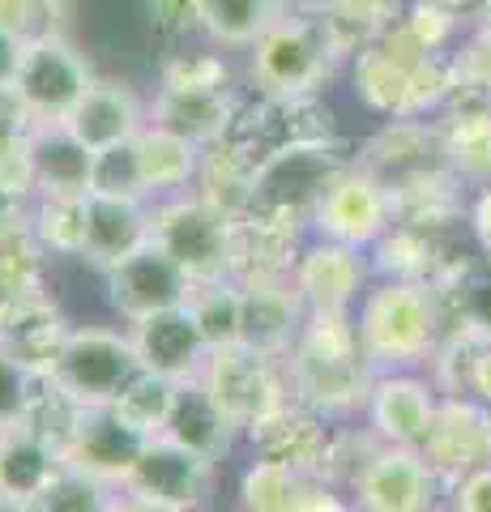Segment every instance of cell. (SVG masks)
<instances>
[{"mask_svg": "<svg viewBox=\"0 0 491 512\" xmlns=\"http://www.w3.org/2000/svg\"><path fill=\"white\" fill-rule=\"evenodd\" d=\"M355 99L380 120H432L457 90L453 52H427L393 18L380 35L351 56Z\"/></svg>", "mask_w": 491, "mask_h": 512, "instance_id": "6da1fadb", "label": "cell"}, {"mask_svg": "<svg viewBox=\"0 0 491 512\" xmlns=\"http://www.w3.org/2000/svg\"><path fill=\"white\" fill-rule=\"evenodd\" d=\"M287 389L295 402L325 414L329 423H342L368 406L376 372L359 350L355 312H308L304 329L282 359Z\"/></svg>", "mask_w": 491, "mask_h": 512, "instance_id": "7a4b0ae2", "label": "cell"}, {"mask_svg": "<svg viewBox=\"0 0 491 512\" xmlns=\"http://www.w3.org/2000/svg\"><path fill=\"white\" fill-rule=\"evenodd\" d=\"M359 350L376 376L385 372H419L432 363L440 338H445V316L432 282L406 278H372L355 308Z\"/></svg>", "mask_w": 491, "mask_h": 512, "instance_id": "3957f363", "label": "cell"}, {"mask_svg": "<svg viewBox=\"0 0 491 512\" xmlns=\"http://www.w3.org/2000/svg\"><path fill=\"white\" fill-rule=\"evenodd\" d=\"M342 56L316 9H287L265 35L248 47V86L261 99H312L321 94Z\"/></svg>", "mask_w": 491, "mask_h": 512, "instance_id": "277c9868", "label": "cell"}, {"mask_svg": "<svg viewBox=\"0 0 491 512\" xmlns=\"http://www.w3.org/2000/svg\"><path fill=\"white\" fill-rule=\"evenodd\" d=\"M141 372L129 329L112 325H73L60 342L52 363L43 367V380L65 397L69 406H112L120 389Z\"/></svg>", "mask_w": 491, "mask_h": 512, "instance_id": "5b68a950", "label": "cell"}, {"mask_svg": "<svg viewBox=\"0 0 491 512\" xmlns=\"http://www.w3.org/2000/svg\"><path fill=\"white\" fill-rule=\"evenodd\" d=\"M150 239L193 286L235 278V222L205 205L193 188L150 201Z\"/></svg>", "mask_w": 491, "mask_h": 512, "instance_id": "8992f818", "label": "cell"}, {"mask_svg": "<svg viewBox=\"0 0 491 512\" xmlns=\"http://www.w3.org/2000/svg\"><path fill=\"white\" fill-rule=\"evenodd\" d=\"M86 52H77L69 35H52L39 43H26L18 56V73H13L9 94L18 99L30 124H65L69 111L82 103V94L94 82Z\"/></svg>", "mask_w": 491, "mask_h": 512, "instance_id": "52a82bcc", "label": "cell"}, {"mask_svg": "<svg viewBox=\"0 0 491 512\" xmlns=\"http://www.w3.org/2000/svg\"><path fill=\"white\" fill-rule=\"evenodd\" d=\"M398 214H393V192L389 184L372 175L363 163H346L329 175V184L321 188V197L312 205L308 235L334 239V244L368 252L380 235H385Z\"/></svg>", "mask_w": 491, "mask_h": 512, "instance_id": "ba28073f", "label": "cell"}, {"mask_svg": "<svg viewBox=\"0 0 491 512\" xmlns=\"http://www.w3.org/2000/svg\"><path fill=\"white\" fill-rule=\"evenodd\" d=\"M197 389L210 397L214 410L223 414L240 436L291 397L282 363L265 359V355H257V350H248V346L210 350V359H205L201 376H197Z\"/></svg>", "mask_w": 491, "mask_h": 512, "instance_id": "9c48e42d", "label": "cell"}, {"mask_svg": "<svg viewBox=\"0 0 491 512\" xmlns=\"http://www.w3.org/2000/svg\"><path fill=\"white\" fill-rule=\"evenodd\" d=\"M218 487V461L193 453L167 436H150L141 444L133 470L124 474L120 491L150 500L171 512H205Z\"/></svg>", "mask_w": 491, "mask_h": 512, "instance_id": "30bf717a", "label": "cell"}, {"mask_svg": "<svg viewBox=\"0 0 491 512\" xmlns=\"http://www.w3.org/2000/svg\"><path fill=\"white\" fill-rule=\"evenodd\" d=\"M346 495H351L355 512H436L445 487L419 448L376 444Z\"/></svg>", "mask_w": 491, "mask_h": 512, "instance_id": "8fae6325", "label": "cell"}, {"mask_svg": "<svg viewBox=\"0 0 491 512\" xmlns=\"http://www.w3.org/2000/svg\"><path fill=\"white\" fill-rule=\"evenodd\" d=\"M419 453L445 491L470 470L491 466V406H483L470 393H445L436 402Z\"/></svg>", "mask_w": 491, "mask_h": 512, "instance_id": "7c38bea8", "label": "cell"}, {"mask_svg": "<svg viewBox=\"0 0 491 512\" xmlns=\"http://www.w3.org/2000/svg\"><path fill=\"white\" fill-rule=\"evenodd\" d=\"M141 444H146V436L133 431L112 406H82L73 410L65 436H60V466L120 487L124 474L133 470Z\"/></svg>", "mask_w": 491, "mask_h": 512, "instance_id": "4fadbf2b", "label": "cell"}, {"mask_svg": "<svg viewBox=\"0 0 491 512\" xmlns=\"http://www.w3.org/2000/svg\"><path fill=\"white\" fill-rule=\"evenodd\" d=\"M372 256L359 248L334 244V239L312 235L304 239L295 265H291V282L304 295L308 312H355L359 295L372 286Z\"/></svg>", "mask_w": 491, "mask_h": 512, "instance_id": "5bb4252c", "label": "cell"}, {"mask_svg": "<svg viewBox=\"0 0 491 512\" xmlns=\"http://www.w3.org/2000/svg\"><path fill=\"white\" fill-rule=\"evenodd\" d=\"M103 278H107V303H112V312L124 325H137V320H146L154 312L180 308L188 299V286H193L184 278V269L154 239L141 252H133L129 261L107 269Z\"/></svg>", "mask_w": 491, "mask_h": 512, "instance_id": "9a60e30c", "label": "cell"}, {"mask_svg": "<svg viewBox=\"0 0 491 512\" xmlns=\"http://www.w3.org/2000/svg\"><path fill=\"white\" fill-rule=\"evenodd\" d=\"M146 124H150V103L124 77H94L90 90L82 94V103L65 120V128L90 154L129 146Z\"/></svg>", "mask_w": 491, "mask_h": 512, "instance_id": "2e32d148", "label": "cell"}, {"mask_svg": "<svg viewBox=\"0 0 491 512\" xmlns=\"http://www.w3.org/2000/svg\"><path fill=\"white\" fill-rule=\"evenodd\" d=\"M244 291V346L265 359H287L308 320V303L295 291L291 274L235 278Z\"/></svg>", "mask_w": 491, "mask_h": 512, "instance_id": "e0dca14e", "label": "cell"}, {"mask_svg": "<svg viewBox=\"0 0 491 512\" xmlns=\"http://www.w3.org/2000/svg\"><path fill=\"white\" fill-rule=\"evenodd\" d=\"M355 163L380 175L389 188H398L406 180H419V175L445 171L449 158L436 120H385V128L359 146Z\"/></svg>", "mask_w": 491, "mask_h": 512, "instance_id": "ac0fdd59", "label": "cell"}, {"mask_svg": "<svg viewBox=\"0 0 491 512\" xmlns=\"http://www.w3.org/2000/svg\"><path fill=\"white\" fill-rule=\"evenodd\" d=\"M124 329H129V338H133L141 372H154V376L176 380V384H197L205 359H210V346H205L201 329L193 325L184 303L180 308H167V312H154Z\"/></svg>", "mask_w": 491, "mask_h": 512, "instance_id": "d6986e66", "label": "cell"}, {"mask_svg": "<svg viewBox=\"0 0 491 512\" xmlns=\"http://www.w3.org/2000/svg\"><path fill=\"white\" fill-rule=\"evenodd\" d=\"M440 402V389L432 384V376L419 372H385L372 380L368 393V427L376 431L380 444H406L419 448L427 427H432V414Z\"/></svg>", "mask_w": 491, "mask_h": 512, "instance_id": "ffe728a7", "label": "cell"}, {"mask_svg": "<svg viewBox=\"0 0 491 512\" xmlns=\"http://www.w3.org/2000/svg\"><path fill=\"white\" fill-rule=\"evenodd\" d=\"M248 94L240 86L223 90H197V86H158L150 99V124H163L197 146H214V141L231 137L235 116H240Z\"/></svg>", "mask_w": 491, "mask_h": 512, "instance_id": "44dd1931", "label": "cell"}, {"mask_svg": "<svg viewBox=\"0 0 491 512\" xmlns=\"http://www.w3.org/2000/svg\"><path fill=\"white\" fill-rule=\"evenodd\" d=\"M329 436H334V423L325 414L308 410L304 402L287 397L278 410H269L261 423H252L244 431V440L257 448V457H274V461H287V466L304 470L316 478L325 461V448H329Z\"/></svg>", "mask_w": 491, "mask_h": 512, "instance_id": "7402d4cb", "label": "cell"}, {"mask_svg": "<svg viewBox=\"0 0 491 512\" xmlns=\"http://www.w3.org/2000/svg\"><path fill=\"white\" fill-rule=\"evenodd\" d=\"M146 244H150V201L90 192L86 197V244H82L86 265L107 274V269L129 261V256L141 252Z\"/></svg>", "mask_w": 491, "mask_h": 512, "instance_id": "603a6c76", "label": "cell"}, {"mask_svg": "<svg viewBox=\"0 0 491 512\" xmlns=\"http://www.w3.org/2000/svg\"><path fill=\"white\" fill-rule=\"evenodd\" d=\"M372 274L376 278H406V282H445L462 256L445 248V231L410 227V222H393V227L368 248Z\"/></svg>", "mask_w": 491, "mask_h": 512, "instance_id": "cb8c5ba5", "label": "cell"}, {"mask_svg": "<svg viewBox=\"0 0 491 512\" xmlns=\"http://www.w3.org/2000/svg\"><path fill=\"white\" fill-rule=\"evenodd\" d=\"M436 124L440 137H445L449 167L470 188L491 184V99H483V94H453Z\"/></svg>", "mask_w": 491, "mask_h": 512, "instance_id": "d4e9b609", "label": "cell"}, {"mask_svg": "<svg viewBox=\"0 0 491 512\" xmlns=\"http://www.w3.org/2000/svg\"><path fill=\"white\" fill-rule=\"evenodd\" d=\"M201 146L188 141L180 133H171L163 124H146L133 137V158H137V175L141 188H146L150 201L176 197V192H188L201 171Z\"/></svg>", "mask_w": 491, "mask_h": 512, "instance_id": "484cf974", "label": "cell"}, {"mask_svg": "<svg viewBox=\"0 0 491 512\" xmlns=\"http://www.w3.org/2000/svg\"><path fill=\"white\" fill-rule=\"evenodd\" d=\"M69 329H73V320L56 308V299L47 291L26 295L0 320V346H5L13 359H22L30 372H43L60 350V342L69 338Z\"/></svg>", "mask_w": 491, "mask_h": 512, "instance_id": "4316f807", "label": "cell"}, {"mask_svg": "<svg viewBox=\"0 0 491 512\" xmlns=\"http://www.w3.org/2000/svg\"><path fill=\"white\" fill-rule=\"evenodd\" d=\"M193 192L214 205L223 218L240 222L244 214H252V192H257V163L235 146L231 137L214 141V146H205L201 154V171L193 180Z\"/></svg>", "mask_w": 491, "mask_h": 512, "instance_id": "83f0119b", "label": "cell"}, {"mask_svg": "<svg viewBox=\"0 0 491 512\" xmlns=\"http://www.w3.org/2000/svg\"><path fill=\"white\" fill-rule=\"evenodd\" d=\"M56 470H60V448L39 427L18 423L0 431V491L30 504L56 478Z\"/></svg>", "mask_w": 491, "mask_h": 512, "instance_id": "f1b7e54d", "label": "cell"}, {"mask_svg": "<svg viewBox=\"0 0 491 512\" xmlns=\"http://www.w3.org/2000/svg\"><path fill=\"white\" fill-rule=\"evenodd\" d=\"M291 0H201V39L223 52H248Z\"/></svg>", "mask_w": 491, "mask_h": 512, "instance_id": "f546056e", "label": "cell"}, {"mask_svg": "<svg viewBox=\"0 0 491 512\" xmlns=\"http://www.w3.org/2000/svg\"><path fill=\"white\" fill-rule=\"evenodd\" d=\"M163 436L184 444V448H193V453H201V457H210V461H223L235 448V440H244L240 431L214 410V402L197 389V384H184L180 389L176 410H171Z\"/></svg>", "mask_w": 491, "mask_h": 512, "instance_id": "4dcf8cb0", "label": "cell"}, {"mask_svg": "<svg viewBox=\"0 0 491 512\" xmlns=\"http://www.w3.org/2000/svg\"><path fill=\"white\" fill-rule=\"evenodd\" d=\"M90 163L94 154L65 124L35 128V197L43 192H90Z\"/></svg>", "mask_w": 491, "mask_h": 512, "instance_id": "1f68e13d", "label": "cell"}, {"mask_svg": "<svg viewBox=\"0 0 491 512\" xmlns=\"http://www.w3.org/2000/svg\"><path fill=\"white\" fill-rule=\"evenodd\" d=\"M184 308L193 316V325L201 329V338L210 350L244 346V291L235 278L188 286Z\"/></svg>", "mask_w": 491, "mask_h": 512, "instance_id": "d6a6232c", "label": "cell"}, {"mask_svg": "<svg viewBox=\"0 0 491 512\" xmlns=\"http://www.w3.org/2000/svg\"><path fill=\"white\" fill-rule=\"evenodd\" d=\"M86 197L90 192H43L30 197V231L47 256H82L86 244Z\"/></svg>", "mask_w": 491, "mask_h": 512, "instance_id": "836d02e7", "label": "cell"}, {"mask_svg": "<svg viewBox=\"0 0 491 512\" xmlns=\"http://www.w3.org/2000/svg\"><path fill=\"white\" fill-rule=\"evenodd\" d=\"M0 188L18 201L35 197V124L9 90H0Z\"/></svg>", "mask_w": 491, "mask_h": 512, "instance_id": "e575fe53", "label": "cell"}, {"mask_svg": "<svg viewBox=\"0 0 491 512\" xmlns=\"http://www.w3.org/2000/svg\"><path fill=\"white\" fill-rule=\"evenodd\" d=\"M180 389H184V384H176V380H163V376H154V372H137V376L120 389V397L112 402V410H116L133 431H141L146 440H150V436H163L171 410H176Z\"/></svg>", "mask_w": 491, "mask_h": 512, "instance_id": "d590c367", "label": "cell"}, {"mask_svg": "<svg viewBox=\"0 0 491 512\" xmlns=\"http://www.w3.org/2000/svg\"><path fill=\"white\" fill-rule=\"evenodd\" d=\"M0 274H5V282L13 286L18 299L47 291V252L35 239V231H30V214L0 227Z\"/></svg>", "mask_w": 491, "mask_h": 512, "instance_id": "8d00e7d4", "label": "cell"}, {"mask_svg": "<svg viewBox=\"0 0 491 512\" xmlns=\"http://www.w3.org/2000/svg\"><path fill=\"white\" fill-rule=\"evenodd\" d=\"M312 474L274 457H252L240 474V508L244 512H287Z\"/></svg>", "mask_w": 491, "mask_h": 512, "instance_id": "74e56055", "label": "cell"}, {"mask_svg": "<svg viewBox=\"0 0 491 512\" xmlns=\"http://www.w3.org/2000/svg\"><path fill=\"white\" fill-rule=\"evenodd\" d=\"M116 495H120V487L99 483V478H90L82 470L60 466L52 483L30 500V508L35 512H112Z\"/></svg>", "mask_w": 491, "mask_h": 512, "instance_id": "f35d334b", "label": "cell"}, {"mask_svg": "<svg viewBox=\"0 0 491 512\" xmlns=\"http://www.w3.org/2000/svg\"><path fill=\"white\" fill-rule=\"evenodd\" d=\"M73 0H0V35L13 43H39L69 35Z\"/></svg>", "mask_w": 491, "mask_h": 512, "instance_id": "ab89813d", "label": "cell"}, {"mask_svg": "<svg viewBox=\"0 0 491 512\" xmlns=\"http://www.w3.org/2000/svg\"><path fill=\"white\" fill-rule=\"evenodd\" d=\"M158 86H197V90H223L235 86L231 60L223 47H201V52H176L163 60V73H158Z\"/></svg>", "mask_w": 491, "mask_h": 512, "instance_id": "60d3db41", "label": "cell"}, {"mask_svg": "<svg viewBox=\"0 0 491 512\" xmlns=\"http://www.w3.org/2000/svg\"><path fill=\"white\" fill-rule=\"evenodd\" d=\"M35 393H39V372H30L22 359H13L0 346V431L26 423L30 406H35Z\"/></svg>", "mask_w": 491, "mask_h": 512, "instance_id": "b9f144b4", "label": "cell"}, {"mask_svg": "<svg viewBox=\"0 0 491 512\" xmlns=\"http://www.w3.org/2000/svg\"><path fill=\"white\" fill-rule=\"evenodd\" d=\"M90 192H103V197L150 201L146 188H141V175H137L133 141H129V146H116V150L94 154V163H90Z\"/></svg>", "mask_w": 491, "mask_h": 512, "instance_id": "7bdbcfd3", "label": "cell"}, {"mask_svg": "<svg viewBox=\"0 0 491 512\" xmlns=\"http://www.w3.org/2000/svg\"><path fill=\"white\" fill-rule=\"evenodd\" d=\"M146 5V22L154 35L167 43H184L201 35V0H141Z\"/></svg>", "mask_w": 491, "mask_h": 512, "instance_id": "ee69618b", "label": "cell"}, {"mask_svg": "<svg viewBox=\"0 0 491 512\" xmlns=\"http://www.w3.org/2000/svg\"><path fill=\"white\" fill-rule=\"evenodd\" d=\"M445 495H449V512H491V466H479L466 478H457Z\"/></svg>", "mask_w": 491, "mask_h": 512, "instance_id": "f6af8a7d", "label": "cell"}, {"mask_svg": "<svg viewBox=\"0 0 491 512\" xmlns=\"http://www.w3.org/2000/svg\"><path fill=\"white\" fill-rule=\"evenodd\" d=\"M287 512H355V504L342 487L325 483V478H308L304 491L295 495V504Z\"/></svg>", "mask_w": 491, "mask_h": 512, "instance_id": "bcb514c9", "label": "cell"}, {"mask_svg": "<svg viewBox=\"0 0 491 512\" xmlns=\"http://www.w3.org/2000/svg\"><path fill=\"white\" fill-rule=\"evenodd\" d=\"M466 227L474 235V244H479V252L491 256V184H483L470 197V205H466Z\"/></svg>", "mask_w": 491, "mask_h": 512, "instance_id": "7dc6e473", "label": "cell"}, {"mask_svg": "<svg viewBox=\"0 0 491 512\" xmlns=\"http://www.w3.org/2000/svg\"><path fill=\"white\" fill-rule=\"evenodd\" d=\"M466 393L479 397L483 406H491V338L474 346L470 367H466Z\"/></svg>", "mask_w": 491, "mask_h": 512, "instance_id": "c3c4849f", "label": "cell"}, {"mask_svg": "<svg viewBox=\"0 0 491 512\" xmlns=\"http://www.w3.org/2000/svg\"><path fill=\"white\" fill-rule=\"evenodd\" d=\"M18 56H22V43H13L0 35V90L13 86V73H18Z\"/></svg>", "mask_w": 491, "mask_h": 512, "instance_id": "681fc988", "label": "cell"}, {"mask_svg": "<svg viewBox=\"0 0 491 512\" xmlns=\"http://www.w3.org/2000/svg\"><path fill=\"white\" fill-rule=\"evenodd\" d=\"M26 205L30 201H18V197H9L5 188H0V227H9V222H18L26 214Z\"/></svg>", "mask_w": 491, "mask_h": 512, "instance_id": "f907efd6", "label": "cell"}, {"mask_svg": "<svg viewBox=\"0 0 491 512\" xmlns=\"http://www.w3.org/2000/svg\"><path fill=\"white\" fill-rule=\"evenodd\" d=\"M112 512H171V508H158V504H150V500H137V495H116V508Z\"/></svg>", "mask_w": 491, "mask_h": 512, "instance_id": "816d5d0a", "label": "cell"}, {"mask_svg": "<svg viewBox=\"0 0 491 512\" xmlns=\"http://www.w3.org/2000/svg\"><path fill=\"white\" fill-rule=\"evenodd\" d=\"M427 5H445V9H457V13H466V18H474L483 0H427Z\"/></svg>", "mask_w": 491, "mask_h": 512, "instance_id": "f5cc1de1", "label": "cell"}, {"mask_svg": "<svg viewBox=\"0 0 491 512\" xmlns=\"http://www.w3.org/2000/svg\"><path fill=\"white\" fill-rule=\"evenodd\" d=\"M13 303H18V295H13V286L5 282V274H0V320L13 312Z\"/></svg>", "mask_w": 491, "mask_h": 512, "instance_id": "db71d44e", "label": "cell"}, {"mask_svg": "<svg viewBox=\"0 0 491 512\" xmlns=\"http://www.w3.org/2000/svg\"><path fill=\"white\" fill-rule=\"evenodd\" d=\"M0 512H26V500H18V495L0 491Z\"/></svg>", "mask_w": 491, "mask_h": 512, "instance_id": "11a10c76", "label": "cell"}, {"mask_svg": "<svg viewBox=\"0 0 491 512\" xmlns=\"http://www.w3.org/2000/svg\"><path fill=\"white\" fill-rule=\"evenodd\" d=\"M474 26L491 35V0H483V5H479V13H474Z\"/></svg>", "mask_w": 491, "mask_h": 512, "instance_id": "9f6ffc18", "label": "cell"}, {"mask_svg": "<svg viewBox=\"0 0 491 512\" xmlns=\"http://www.w3.org/2000/svg\"><path fill=\"white\" fill-rule=\"evenodd\" d=\"M304 5H316V0H291V9H304Z\"/></svg>", "mask_w": 491, "mask_h": 512, "instance_id": "6f0895ef", "label": "cell"}, {"mask_svg": "<svg viewBox=\"0 0 491 512\" xmlns=\"http://www.w3.org/2000/svg\"><path fill=\"white\" fill-rule=\"evenodd\" d=\"M26 512H35V508H30V504H26Z\"/></svg>", "mask_w": 491, "mask_h": 512, "instance_id": "680465c9", "label": "cell"}]
</instances>
